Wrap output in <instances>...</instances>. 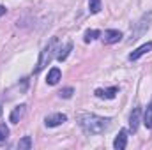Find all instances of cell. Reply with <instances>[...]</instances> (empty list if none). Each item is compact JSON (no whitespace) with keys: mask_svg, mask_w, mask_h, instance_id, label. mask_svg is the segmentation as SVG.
Here are the masks:
<instances>
[{"mask_svg":"<svg viewBox=\"0 0 152 150\" xmlns=\"http://www.w3.org/2000/svg\"><path fill=\"white\" fill-rule=\"evenodd\" d=\"M78 124L87 134H103L110 129L112 118L99 117L96 113H81V115H78Z\"/></svg>","mask_w":152,"mask_h":150,"instance_id":"cell-1","label":"cell"},{"mask_svg":"<svg viewBox=\"0 0 152 150\" xmlns=\"http://www.w3.org/2000/svg\"><path fill=\"white\" fill-rule=\"evenodd\" d=\"M55 51H58V37H51V39H50V42L44 46V50L41 51V57H39L37 66H36V73L42 71V69H44V67L53 60Z\"/></svg>","mask_w":152,"mask_h":150,"instance_id":"cell-2","label":"cell"},{"mask_svg":"<svg viewBox=\"0 0 152 150\" xmlns=\"http://www.w3.org/2000/svg\"><path fill=\"white\" fill-rule=\"evenodd\" d=\"M151 21H152V12H145L140 20H138V23H136V27H134V30L131 32V37H129V42H133V41H138V39L142 37L147 30H149V27H151Z\"/></svg>","mask_w":152,"mask_h":150,"instance_id":"cell-3","label":"cell"},{"mask_svg":"<svg viewBox=\"0 0 152 150\" xmlns=\"http://www.w3.org/2000/svg\"><path fill=\"white\" fill-rule=\"evenodd\" d=\"M66 120H67V117L64 113H53L44 118V124H46V127H57V125H62Z\"/></svg>","mask_w":152,"mask_h":150,"instance_id":"cell-4","label":"cell"},{"mask_svg":"<svg viewBox=\"0 0 152 150\" xmlns=\"http://www.w3.org/2000/svg\"><path fill=\"white\" fill-rule=\"evenodd\" d=\"M140 115H142V108H140V106L133 108V111H131V115H129V129H131L133 133L138 131V125H140Z\"/></svg>","mask_w":152,"mask_h":150,"instance_id":"cell-5","label":"cell"},{"mask_svg":"<svg viewBox=\"0 0 152 150\" xmlns=\"http://www.w3.org/2000/svg\"><path fill=\"white\" fill-rule=\"evenodd\" d=\"M152 50V42H145V44H142L140 48H136L133 53H129V60H138L140 57H143L145 53H149Z\"/></svg>","mask_w":152,"mask_h":150,"instance_id":"cell-6","label":"cell"},{"mask_svg":"<svg viewBox=\"0 0 152 150\" xmlns=\"http://www.w3.org/2000/svg\"><path fill=\"white\" fill-rule=\"evenodd\" d=\"M117 94H118V88H117V87H110V88H97V90H96V95H97L99 99H113Z\"/></svg>","mask_w":152,"mask_h":150,"instance_id":"cell-7","label":"cell"},{"mask_svg":"<svg viewBox=\"0 0 152 150\" xmlns=\"http://www.w3.org/2000/svg\"><path fill=\"white\" fill-rule=\"evenodd\" d=\"M126 147H127V131H126V129H122V131L117 134V138H115L113 149H117V150H124Z\"/></svg>","mask_w":152,"mask_h":150,"instance_id":"cell-8","label":"cell"},{"mask_svg":"<svg viewBox=\"0 0 152 150\" xmlns=\"http://www.w3.org/2000/svg\"><path fill=\"white\" fill-rule=\"evenodd\" d=\"M122 37V34L118 32V30H106L104 34H103V41H104V44H115V42H118Z\"/></svg>","mask_w":152,"mask_h":150,"instance_id":"cell-9","label":"cell"},{"mask_svg":"<svg viewBox=\"0 0 152 150\" xmlns=\"http://www.w3.org/2000/svg\"><path fill=\"white\" fill-rule=\"evenodd\" d=\"M25 110H27V106H25V104H20V106H16V108L11 111V117H9V120H11L12 124H18V122L21 120V117L25 115Z\"/></svg>","mask_w":152,"mask_h":150,"instance_id":"cell-10","label":"cell"},{"mask_svg":"<svg viewBox=\"0 0 152 150\" xmlns=\"http://www.w3.org/2000/svg\"><path fill=\"white\" fill-rule=\"evenodd\" d=\"M60 69L58 67H53V69H50V73L46 76V83L48 85H57L58 83V79H60Z\"/></svg>","mask_w":152,"mask_h":150,"instance_id":"cell-11","label":"cell"},{"mask_svg":"<svg viewBox=\"0 0 152 150\" xmlns=\"http://www.w3.org/2000/svg\"><path fill=\"white\" fill-rule=\"evenodd\" d=\"M71 50H73V42L69 41L62 50H58V53H57V60H60V62H64L67 57H69V53H71Z\"/></svg>","mask_w":152,"mask_h":150,"instance_id":"cell-12","label":"cell"},{"mask_svg":"<svg viewBox=\"0 0 152 150\" xmlns=\"http://www.w3.org/2000/svg\"><path fill=\"white\" fill-rule=\"evenodd\" d=\"M143 124L147 129H152V103L147 106V110L143 113Z\"/></svg>","mask_w":152,"mask_h":150,"instance_id":"cell-13","label":"cell"},{"mask_svg":"<svg viewBox=\"0 0 152 150\" xmlns=\"http://www.w3.org/2000/svg\"><path fill=\"white\" fill-rule=\"evenodd\" d=\"M18 149L20 150H30L32 149V138H30V136H23V138L18 141Z\"/></svg>","mask_w":152,"mask_h":150,"instance_id":"cell-14","label":"cell"},{"mask_svg":"<svg viewBox=\"0 0 152 150\" xmlns=\"http://www.w3.org/2000/svg\"><path fill=\"white\" fill-rule=\"evenodd\" d=\"M7 140H9V127L5 124H0V145H5Z\"/></svg>","mask_w":152,"mask_h":150,"instance_id":"cell-15","label":"cell"},{"mask_svg":"<svg viewBox=\"0 0 152 150\" xmlns=\"http://www.w3.org/2000/svg\"><path fill=\"white\" fill-rule=\"evenodd\" d=\"M88 11L92 14H97L101 11V0H88Z\"/></svg>","mask_w":152,"mask_h":150,"instance_id":"cell-16","label":"cell"},{"mask_svg":"<svg viewBox=\"0 0 152 150\" xmlns=\"http://www.w3.org/2000/svg\"><path fill=\"white\" fill-rule=\"evenodd\" d=\"M99 36H101L99 30H87V32H85V42H90V41L97 39Z\"/></svg>","mask_w":152,"mask_h":150,"instance_id":"cell-17","label":"cell"},{"mask_svg":"<svg viewBox=\"0 0 152 150\" xmlns=\"http://www.w3.org/2000/svg\"><path fill=\"white\" fill-rule=\"evenodd\" d=\"M73 92H75V88H73V87H67V88H62V90L58 92V95L64 97V99H69V97L73 95Z\"/></svg>","mask_w":152,"mask_h":150,"instance_id":"cell-18","label":"cell"},{"mask_svg":"<svg viewBox=\"0 0 152 150\" xmlns=\"http://www.w3.org/2000/svg\"><path fill=\"white\" fill-rule=\"evenodd\" d=\"M4 14H5V7H4V5H0V18H2Z\"/></svg>","mask_w":152,"mask_h":150,"instance_id":"cell-19","label":"cell"},{"mask_svg":"<svg viewBox=\"0 0 152 150\" xmlns=\"http://www.w3.org/2000/svg\"><path fill=\"white\" fill-rule=\"evenodd\" d=\"M0 115H2V104H0Z\"/></svg>","mask_w":152,"mask_h":150,"instance_id":"cell-20","label":"cell"}]
</instances>
